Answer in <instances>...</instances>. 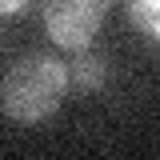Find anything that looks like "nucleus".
<instances>
[{
	"label": "nucleus",
	"instance_id": "f257e3e1",
	"mask_svg": "<svg viewBox=\"0 0 160 160\" xmlns=\"http://www.w3.org/2000/svg\"><path fill=\"white\" fill-rule=\"evenodd\" d=\"M64 96H68L64 60L48 52L20 56L0 80V112L12 124H44L48 116H56Z\"/></svg>",
	"mask_w": 160,
	"mask_h": 160
},
{
	"label": "nucleus",
	"instance_id": "f03ea898",
	"mask_svg": "<svg viewBox=\"0 0 160 160\" xmlns=\"http://www.w3.org/2000/svg\"><path fill=\"white\" fill-rule=\"evenodd\" d=\"M108 8H112V0H44L40 20H44V32L56 48L76 52L96 40Z\"/></svg>",
	"mask_w": 160,
	"mask_h": 160
},
{
	"label": "nucleus",
	"instance_id": "7ed1b4c3",
	"mask_svg": "<svg viewBox=\"0 0 160 160\" xmlns=\"http://www.w3.org/2000/svg\"><path fill=\"white\" fill-rule=\"evenodd\" d=\"M64 72H68V88L100 92L108 84V56L100 48H92V44H84V48L72 52V60H64Z\"/></svg>",
	"mask_w": 160,
	"mask_h": 160
},
{
	"label": "nucleus",
	"instance_id": "20e7f679",
	"mask_svg": "<svg viewBox=\"0 0 160 160\" xmlns=\"http://www.w3.org/2000/svg\"><path fill=\"white\" fill-rule=\"evenodd\" d=\"M128 20L140 36H148L156 44L160 36V0H128Z\"/></svg>",
	"mask_w": 160,
	"mask_h": 160
},
{
	"label": "nucleus",
	"instance_id": "39448f33",
	"mask_svg": "<svg viewBox=\"0 0 160 160\" xmlns=\"http://www.w3.org/2000/svg\"><path fill=\"white\" fill-rule=\"evenodd\" d=\"M24 4L28 0H0V16H16V12H24Z\"/></svg>",
	"mask_w": 160,
	"mask_h": 160
}]
</instances>
